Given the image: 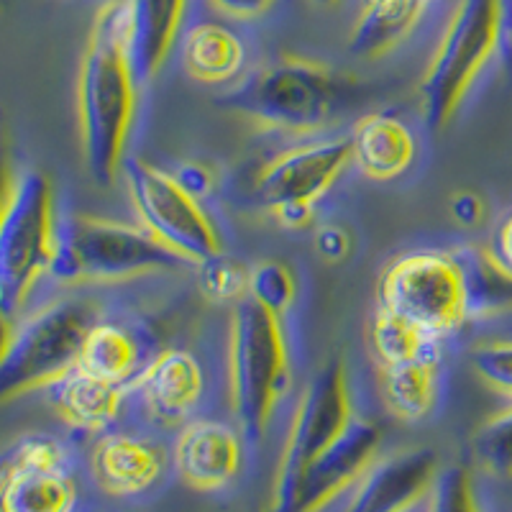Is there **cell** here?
I'll list each match as a JSON object with an SVG mask.
<instances>
[{
    "label": "cell",
    "instance_id": "cell-40",
    "mask_svg": "<svg viewBox=\"0 0 512 512\" xmlns=\"http://www.w3.org/2000/svg\"><path fill=\"white\" fill-rule=\"evenodd\" d=\"M354 484H351V487H346V489H341L336 497H331V500L323 502V505H318L315 510H310V512H344L346 505H349L351 495H354Z\"/></svg>",
    "mask_w": 512,
    "mask_h": 512
},
{
    "label": "cell",
    "instance_id": "cell-26",
    "mask_svg": "<svg viewBox=\"0 0 512 512\" xmlns=\"http://www.w3.org/2000/svg\"><path fill=\"white\" fill-rule=\"evenodd\" d=\"M372 351L377 364H395V361L415 359L425 354H443V346L425 338L413 326L402 323L395 315L374 308L372 318Z\"/></svg>",
    "mask_w": 512,
    "mask_h": 512
},
{
    "label": "cell",
    "instance_id": "cell-36",
    "mask_svg": "<svg viewBox=\"0 0 512 512\" xmlns=\"http://www.w3.org/2000/svg\"><path fill=\"white\" fill-rule=\"evenodd\" d=\"M177 180L182 182L185 187H190L195 195L200 198H208L210 190H213V177L208 175V169L198 162H182L180 167L175 169Z\"/></svg>",
    "mask_w": 512,
    "mask_h": 512
},
{
    "label": "cell",
    "instance_id": "cell-27",
    "mask_svg": "<svg viewBox=\"0 0 512 512\" xmlns=\"http://www.w3.org/2000/svg\"><path fill=\"white\" fill-rule=\"evenodd\" d=\"M195 277H198V290L203 292L210 303L236 305L249 297V277L251 267H246L239 259H231L228 254L208 259L203 264H195Z\"/></svg>",
    "mask_w": 512,
    "mask_h": 512
},
{
    "label": "cell",
    "instance_id": "cell-37",
    "mask_svg": "<svg viewBox=\"0 0 512 512\" xmlns=\"http://www.w3.org/2000/svg\"><path fill=\"white\" fill-rule=\"evenodd\" d=\"M454 213L461 223L472 226V223H477L479 218H482V200H479L477 195H469V192H464V195H456Z\"/></svg>",
    "mask_w": 512,
    "mask_h": 512
},
{
    "label": "cell",
    "instance_id": "cell-13",
    "mask_svg": "<svg viewBox=\"0 0 512 512\" xmlns=\"http://www.w3.org/2000/svg\"><path fill=\"white\" fill-rule=\"evenodd\" d=\"M172 472V448L164 443L162 433L141 425L100 433L90 451L93 482L105 495L118 500L154 495L167 484Z\"/></svg>",
    "mask_w": 512,
    "mask_h": 512
},
{
    "label": "cell",
    "instance_id": "cell-39",
    "mask_svg": "<svg viewBox=\"0 0 512 512\" xmlns=\"http://www.w3.org/2000/svg\"><path fill=\"white\" fill-rule=\"evenodd\" d=\"M502 54L512 59V0H502Z\"/></svg>",
    "mask_w": 512,
    "mask_h": 512
},
{
    "label": "cell",
    "instance_id": "cell-11",
    "mask_svg": "<svg viewBox=\"0 0 512 512\" xmlns=\"http://www.w3.org/2000/svg\"><path fill=\"white\" fill-rule=\"evenodd\" d=\"M52 182L44 172L18 175L16 192L0 221V308L16 318L41 277H49L57 239Z\"/></svg>",
    "mask_w": 512,
    "mask_h": 512
},
{
    "label": "cell",
    "instance_id": "cell-33",
    "mask_svg": "<svg viewBox=\"0 0 512 512\" xmlns=\"http://www.w3.org/2000/svg\"><path fill=\"white\" fill-rule=\"evenodd\" d=\"M315 249L328 262H341L351 251V236L338 223H323L315 228Z\"/></svg>",
    "mask_w": 512,
    "mask_h": 512
},
{
    "label": "cell",
    "instance_id": "cell-41",
    "mask_svg": "<svg viewBox=\"0 0 512 512\" xmlns=\"http://www.w3.org/2000/svg\"><path fill=\"white\" fill-rule=\"evenodd\" d=\"M428 500H431V495L423 497L420 502H415V505L410 507V510H405V512H428Z\"/></svg>",
    "mask_w": 512,
    "mask_h": 512
},
{
    "label": "cell",
    "instance_id": "cell-28",
    "mask_svg": "<svg viewBox=\"0 0 512 512\" xmlns=\"http://www.w3.org/2000/svg\"><path fill=\"white\" fill-rule=\"evenodd\" d=\"M249 297L269 313L287 318L297 300V280L290 264L280 259H264L251 267Z\"/></svg>",
    "mask_w": 512,
    "mask_h": 512
},
{
    "label": "cell",
    "instance_id": "cell-38",
    "mask_svg": "<svg viewBox=\"0 0 512 512\" xmlns=\"http://www.w3.org/2000/svg\"><path fill=\"white\" fill-rule=\"evenodd\" d=\"M16 326H18L16 318L0 308V361H3V356L8 354V349H11V341L13 336H16Z\"/></svg>",
    "mask_w": 512,
    "mask_h": 512
},
{
    "label": "cell",
    "instance_id": "cell-3",
    "mask_svg": "<svg viewBox=\"0 0 512 512\" xmlns=\"http://www.w3.org/2000/svg\"><path fill=\"white\" fill-rule=\"evenodd\" d=\"M287 318L251 297L228 320V408L249 448L259 446L292 387V344Z\"/></svg>",
    "mask_w": 512,
    "mask_h": 512
},
{
    "label": "cell",
    "instance_id": "cell-19",
    "mask_svg": "<svg viewBox=\"0 0 512 512\" xmlns=\"http://www.w3.org/2000/svg\"><path fill=\"white\" fill-rule=\"evenodd\" d=\"M351 169L372 182H395L415 167L418 136L395 111L361 116L349 131Z\"/></svg>",
    "mask_w": 512,
    "mask_h": 512
},
{
    "label": "cell",
    "instance_id": "cell-22",
    "mask_svg": "<svg viewBox=\"0 0 512 512\" xmlns=\"http://www.w3.org/2000/svg\"><path fill=\"white\" fill-rule=\"evenodd\" d=\"M131 49L141 85L157 80L185 31L190 0H128Z\"/></svg>",
    "mask_w": 512,
    "mask_h": 512
},
{
    "label": "cell",
    "instance_id": "cell-20",
    "mask_svg": "<svg viewBox=\"0 0 512 512\" xmlns=\"http://www.w3.org/2000/svg\"><path fill=\"white\" fill-rule=\"evenodd\" d=\"M443 354L377 364V390L382 405L402 423H420L436 413L443 395Z\"/></svg>",
    "mask_w": 512,
    "mask_h": 512
},
{
    "label": "cell",
    "instance_id": "cell-23",
    "mask_svg": "<svg viewBox=\"0 0 512 512\" xmlns=\"http://www.w3.org/2000/svg\"><path fill=\"white\" fill-rule=\"evenodd\" d=\"M433 0H361L349 52L359 59H382L402 47L423 21Z\"/></svg>",
    "mask_w": 512,
    "mask_h": 512
},
{
    "label": "cell",
    "instance_id": "cell-17",
    "mask_svg": "<svg viewBox=\"0 0 512 512\" xmlns=\"http://www.w3.org/2000/svg\"><path fill=\"white\" fill-rule=\"evenodd\" d=\"M157 351V338L144 320L126 313L111 318L105 313L90 328L77 367L128 390Z\"/></svg>",
    "mask_w": 512,
    "mask_h": 512
},
{
    "label": "cell",
    "instance_id": "cell-7",
    "mask_svg": "<svg viewBox=\"0 0 512 512\" xmlns=\"http://www.w3.org/2000/svg\"><path fill=\"white\" fill-rule=\"evenodd\" d=\"M500 52L502 0H456L420 80V113L428 131H441L454 121Z\"/></svg>",
    "mask_w": 512,
    "mask_h": 512
},
{
    "label": "cell",
    "instance_id": "cell-12",
    "mask_svg": "<svg viewBox=\"0 0 512 512\" xmlns=\"http://www.w3.org/2000/svg\"><path fill=\"white\" fill-rule=\"evenodd\" d=\"M208 369L195 351L164 346L128 387L126 418L162 436L200 418L208 400Z\"/></svg>",
    "mask_w": 512,
    "mask_h": 512
},
{
    "label": "cell",
    "instance_id": "cell-2",
    "mask_svg": "<svg viewBox=\"0 0 512 512\" xmlns=\"http://www.w3.org/2000/svg\"><path fill=\"white\" fill-rule=\"evenodd\" d=\"M354 90L356 82L323 59L277 54L254 64L218 103L262 134L300 141L331 134Z\"/></svg>",
    "mask_w": 512,
    "mask_h": 512
},
{
    "label": "cell",
    "instance_id": "cell-15",
    "mask_svg": "<svg viewBox=\"0 0 512 512\" xmlns=\"http://www.w3.org/2000/svg\"><path fill=\"white\" fill-rule=\"evenodd\" d=\"M441 466L431 448H413L377 459L354 484L344 512H405L431 495Z\"/></svg>",
    "mask_w": 512,
    "mask_h": 512
},
{
    "label": "cell",
    "instance_id": "cell-24",
    "mask_svg": "<svg viewBox=\"0 0 512 512\" xmlns=\"http://www.w3.org/2000/svg\"><path fill=\"white\" fill-rule=\"evenodd\" d=\"M77 484L70 469L18 477L0 489V512H75Z\"/></svg>",
    "mask_w": 512,
    "mask_h": 512
},
{
    "label": "cell",
    "instance_id": "cell-8",
    "mask_svg": "<svg viewBox=\"0 0 512 512\" xmlns=\"http://www.w3.org/2000/svg\"><path fill=\"white\" fill-rule=\"evenodd\" d=\"M351 169L349 134L292 141L256 169L246 198L287 231L315 226L318 208Z\"/></svg>",
    "mask_w": 512,
    "mask_h": 512
},
{
    "label": "cell",
    "instance_id": "cell-25",
    "mask_svg": "<svg viewBox=\"0 0 512 512\" xmlns=\"http://www.w3.org/2000/svg\"><path fill=\"white\" fill-rule=\"evenodd\" d=\"M70 469V448L49 433H29L0 451V489L26 474Z\"/></svg>",
    "mask_w": 512,
    "mask_h": 512
},
{
    "label": "cell",
    "instance_id": "cell-18",
    "mask_svg": "<svg viewBox=\"0 0 512 512\" xmlns=\"http://www.w3.org/2000/svg\"><path fill=\"white\" fill-rule=\"evenodd\" d=\"M180 62L190 80L210 88H231L251 64L249 41L226 18H198L180 36Z\"/></svg>",
    "mask_w": 512,
    "mask_h": 512
},
{
    "label": "cell",
    "instance_id": "cell-29",
    "mask_svg": "<svg viewBox=\"0 0 512 512\" xmlns=\"http://www.w3.org/2000/svg\"><path fill=\"white\" fill-rule=\"evenodd\" d=\"M428 512H484L472 469L464 464L441 469L433 482Z\"/></svg>",
    "mask_w": 512,
    "mask_h": 512
},
{
    "label": "cell",
    "instance_id": "cell-14",
    "mask_svg": "<svg viewBox=\"0 0 512 512\" xmlns=\"http://www.w3.org/2000/svg\"><path fill=\"white\" fill-rule=\"evenodd\" d=\"M249 443L231 420L200 415L177 431L172 443L175 474L195 492H223L239 482Z\"/></svg>",
    "mask_w": 512,
    "mask_h": 512
},
{
    "label": "cell",
    "instance_id": "cell-16",
    "mask_svg": "<svg viewBox=\"0 0 512 512\" xmlns=\"http://www.w3.org/2000/svg\"><path fill=\"white\" fill-rule=\"evenodd\" d=\"M379 448H382L379 425L356 415L354 423L344 431V436L338 438L333 446H328L308 466L300 489H297L292 512L315 510L318 505L336 497L341 489L351 487L379 459Z\"/></svg>",
    "mask_w": 512,
    "mask_h": 512
},
{
    "label": "cell",
    "instance_id": "cell-6",
    "mask_svg": "<svg viewBox=\"0 0 512 512\" xmlns=\"http://www.w3.org/2000/svg\"><path fill=\"white\" fill-rule=\"evenodd\" d=\"M105 313V300L88 287L57 297L21 320L0 361V405L47 390L77 369L85 338Z\"/></svg>",
    "mask_w": 512,
    "mask_h": 512
},
{
    "label": "cell",
    "instance_id": "cell-35",
    "mask_svg": "<svg viewBox=\"0 0 512 512\" xmlns=\"http://www.w3.org/2000/svg\"><path fill=\"white\" fill-rule=\"evenodd\" d=\"M492 262L512 277V213L500 223V228L495 231V239H492V249H489Z\"/></svg>",
    "mask_w": 512,
    "mask_h": 512
},
{
    "label": "cell",
    "instance_id": "cell-31",
    "mask_svg": "<svg viewBox=\"0 0 512 512\" xmlns=\"http://www.w3.org/2000/svg\"><path fill=\"white\" fill-rule=\"evenodd\" d=\"M472 367L487 387L512 402V341H484L474 346Z\"/></svg>",
    "mask_w": 512,
    "mask_h": 512
},
{
    "label": "cell",
    "instance_id": "cell-21",
    "mask_svg": "<svg viewBox=\"0 0 512 512\" xmlns=\"http://www.w3.org/2000/svg\"><path fill=\"white\" fill-rule=\"evenodd\" d=\"M49 400L64 423L82 433H105L126 418L128 390L82 372L80 367L47 387Z\"/></svg>",
    "mask_w": 512,
    "mask_h": 512
},
{
    "label": "cell",
    "instance_id": "cell-5",
    "mask_svg": "<svg viewBox=\"0 0 512 512\" xmlns=\"http://www.w3.org/2000/svg\"><path fill=\"white\" fill-rule=\"evenodd\" d=\"M377 308L446 346L477 318L472 274L461 249H413L395 256L379 274Z\"/></svg>",
    "mask_w": 512,
    "mask_h": 512
},
{
    "label": "cell",
    "instance_id": "cell-10",
    "mask_svg": "<svg viewBox=\"0 0 512 512\" xmlns=\"http://www.w3.org/2000/svg\"><path fill=\"white\" fill-rule=\"evenodd\" d=\"M354 418L356 405L349 367L344 359L336 356L310 379L300 400L295 402L280 464L274 474L269 512H292L308 466L344 436Z\"/></svg>",
    "mask_w": 512,
    "mask_h": 512
},
{
    "label": "cell",
    "instance_id": "cell-30",
    "mask_svg": "<svg viewBox=\"0 0 512 512\" xmlns=\"http://www.w3.org/2000/svg\"><path fill=\"white\" fill-rule=\"evenodd\" d=\"M479 464L495 477H512V405L487 420L474 436Z\"/></svg>",
    "mask_w": 512,
    "mask_h": 512
},
{
    "label": "cell",
    "instance_id": "cell-1",
    "mask_svg": "<svg viewBox=\"0 0 512 512\" xmlns=\"http://www.w3.org/2000/svg\"><path fill=\"white\" fill-rule=\"evenodd\" d=\"M141 88L131 49V8L128 0H108L90 29L77 85L82 152L98 185H113L123 172Z\"/></svg>",
    "mask_w": 512,
    "mask_h": 512
},
{
    "label": "cell",
    "instance_id": "cell-9",
    "mask_svg": "<svg viewBox=\"0 0 512 512\" xmlns=\"http://www.w3.org/2000/svg\"><path fill=\"white\" fill-rule=\"evenodd\" d=\"M126 192L139 226L190 267L226 254V239L205 198L177 180L175 172L128 157L123 164Z\"/></svg>",
    "mask_w": 512,
    "mask_h": 512
},
{
    "label": "cell",
    "instance_id": "cell-4",
    "mask_svg": "<svg viewBox=\"0 0 512 512\" xmlns=\"http://www.w3.org/2000/svg\"><path fill=\"white\" fill-rule=\"evenodd\" d=\"M190 264L159 244L139 223L64 213L57 218V239L49 277L59 285L103 287L149 280Z\"/></svg>",
    "mask_w": 512,
    "mask_h": 512
},
{
    "label": "cell",
    "instance_id": "cell-34",
    "mask_svg": "<svg viewBox=\"0 0 512 512\" xmlns=\"http://www.w3.org/2000/svg\"><path fill=\"white\" fill-rule=\"evenodd\" d=\"M16 185H18V175H16V169H13L11 141H8L3 113H0V221H3L8 205H11Z\"/></svg>",
    "mask_w": 512,
    "mask_h": 512
},
{
    "label": "cell",
    "instance_id": "cell-32",
    "mask_svg": "<svg viewBox=\"0 0 512 512\" xmlns=\"http://www.w3.org/2000/svg\"><path fill=\"white\" fill-rule=\"evenodd\" d=\"M213 16L226 18L231 24H254L259 18L269 16L280 0H203Z\"/></svg>",
    "mask_w": 512,
    "mask_h": 512
},
{
    "label": "cell",
    "instance_id": "cell-42",
    "mask_svg": "<svg viewBox=\"0 0 512 512\" xmlns=\"http://www.w3.org/2000/svg\"><path fill=\"white\" fill-rule=\"evenodd\" d=\"M315 3H320V6H336L338 0H315Z\"/></svg>",
    "mask_w": 512,
    "mask_h": 512
}]
</instances>
